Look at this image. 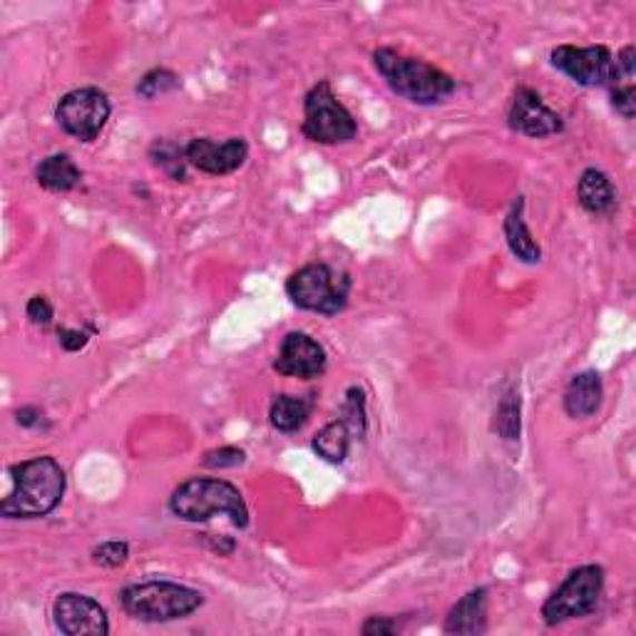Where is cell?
Segmentation results:
<instances>
[{
  "label": "cell",
  "instance_id": "6da1fadb",
  "mask_svg": "<svg viewBox=\"0 0 636 636\" xmlns=\"http://www.w3.org/2000/svg\"><path fill=\"white\" fill-rule=\"evenodd\" d=\"M10 492L0 502L6 520H40L58 508L65 495V470L50 456H38L10 466Z\"/></svg>",
  "mask_w": 636,
  "mask_h": 636
},
{
  "label": "cell",
  "instance_id": "7a4b0ae2",
  "mask_svg": "<svg viewBox=\"0 0 636 636\" xmlns=\"http://www.w3.org/2000/svg\"><path fill=\"white\" fill-rule=\"evenodd\" d=\"M373 65L398 97L413 105H443L458 90V82L446 70L423 58L403 56L393 48H379L373 52Z\"/></svg>",
  "mask_w": 636,
  "mask_h": 636
},
{
  "label": "cell",
  "instance_id": "3957f363",
  "mask_svg": "<svg viewBox=\"0 0 636 636\" xmlns=\"http://www.w3.org/2000/svg\"><path fill=\"white\" fill-rule=\"evenodd\" d=\"M169 510L185 522H207L214 515H226L234 527L249 525V508L232 482L219 478H192L172 492Z\"/></svg>",
  "mask_w": 636,
  "mask_h": 636
},
{
  "label": "cell",
  "instance_id": "277c9868",
  "mask_svg": "<svg viewBox=\"0 0 636 636\" xmlns=\"http://www.w3.org/2000/svg\"><path fill=\"white\" fill-rule=\"evenodd\" d=\"M120 605L129 617L139 622H175L197 611L204 605V595L177 581L149 579L125 587Z\"/></svg>",
  "mask_w": 636,
  "mask_h": 636
},
{
  "label": "cell",
  "instance_id": "5b68a950",
  "mask_svg": "<svg viewBox=\"0 0 636 636\" xmlns=\"http://www.w3.org/2000/svg\"><path fill=\"white\" fill-rule=\"evenodd\" d=\"M286 294L291 304L321 316H336L349 304L351 278L336 274L329 264H306L288 276Z\"/></svg>",
  "mask_w": 636,
  "mask_h": 636
},
{
  "label": "cell",
  "instance_id": "8992f818",
  "mask_svg": "<svg viewBox=\"0 0 636 636\" xmlns=\"http://www.w3.org/2000/svg\"><path fill=\"white\" fill-rule=\"evenodd\" d=\"M301 135L316 145H349L359 137V123L333 92L329 80L316 82L306 92Z\"/></svg>",
  "mask_w": 636,
  "mask_h": 636
},
{
  "label": "cell",
  "instance_id": "52a82bcc",
  "mask_svg": "<svg viewBox=\"0 0 636 636\" xmlns=\"http://www.w3.org/2000/svg\"><path fill=\"white\" fill-rule=\"evenodd\" d=\"M605 591V569L599 565H581L567 575L542 605L547 627H557L569 619H581L597 609Z\"/></svg>",
  "mask_w": 636,
  "mask_h": 636
},
{
  "label": "cell",
  "instance_id": "ba28073f",
  "mask_svg": "<svg viewBox=\"0 0 636 636\" xmlns=\"http://www.w3.org/2000/svg\"><path fill=\"white\" fill-rule=\"evenodd\" d=\"M110 97L100 88H78L60 97L56 120L70 137L80 143H95L110 120Z\"/></svg>",
  "mask_w": 636,
  "mask_h": 636
},
{
  "label": "cell",
  "instance_id": "9c48e42d",
  "mask_svg": "<svg viewBox=\"0 0 636 636\" xmlns=\"http://www.w3.org/2000/svg\"><path fill=\"white\" fill-rule=\"evenodd\" d=\"M549 62L581 88H611L619 80L617 60L607 46H557L549 52Z\"/></svg>",
  "mask_w": 636,
  "mask_h": 636
},
{
  "label": "cell",
  "instance_id": "30bf717a",
  "mask_svg": "<svg viewBox=\"0 0 636 636\" xmlns=\"http://www.w3.org/2000/svg\"><path fill=\"white\" fill-rule=\"evenodd\" d=\"M508 127L522 137L542 139L565 133V120L562 115L555 112L552 107L542 100L540 92L522 85V88H517L510 102Z\"/></svg>",
  "mask_w": 636,
  "mask_h": 636
},
{
  "label": "cell",
  "instance_id": "8fae6325",
  "mask_svg": "<svg viewBox=\"0 0 636 636\" xmlns=\"http://www.w3.org/2000/svg\"><path fill=\"white\" fill-rule=\"evenodd\" d=\"M52 619L65 636H105L110 634L107 611L88 595L78 591H62L52 601Z\"/></svg>",
  "mask_w": 636,
  "mask_h": 636
},
{
  "label": "cell",
  "instance_id": "7c38bea8",
  "mask_svg": "<svg viewBox=\"0 0 636 636\" xmlns=\"http://www.w3.org/2000/svg\"><path fill=\"white\" fill-rule=\"evenodd\" d=\"M326 369H329V355L316 339H311L309 333L301 331L286 333L274 361L276 373L288 375V379L314 381L321 379Z\"/></svg>",
  "mask_w": 636,
  "mask_h": 636
},
{
  "label": "cell",
  "instance_id": "4fadbf2b",
  "mask_svg": "<svg viewBox=\"0 0 636 636\" xmlns=\"http://www.w3.org/2000/svg\"><path fill=\"white\" fill-rule=\"evenodd\" d=\"M189 167L212 177H226L239 169L249 157V145L244 137H229L226 143H214L209 137H197L185 147Z\"/></svg>",
  "mask_w": 636,
  "mask_h": 636
},
{
  "label": "cell",
  "instance_id": "5bb4252c",
  "mask_svg": "<svg viewBox=\"0 0 636 636\" xmlns=\"http://www.w3.org/2000/svg\"><path fill=\"white\" fill-rule=\"evenodd\" d=\"M446 634L478 636L488 632V589L478 587L468 591L446 617Z\"/></svg>",
  "mask_w": 636,
  "mask_h": 636
},
{
  "label": "cell",
  "instance_id": "9a60e30c",
  "mask_svg": "<svg viewBox=\"0 0 636 636\" xmlns=\"http://www.w3.org/2000/svg\"><path fill=\"white\" fill-rule=\"evenodd\" d=\"M502 232H505V242H508L510 252L517 262L530 264V266L542 262L540 244H537L525 219V197H515L508 217H505L502 222Z\"/></svg>",
  "mask_w": 636,
  "mask_h": 636
},
{
  "label": "cell",
  "instance_id": "2e32d148",
  "mask_svg": "<svg viewBox=\"0 0 636 636\" xmlns=\"http://www.w3.org/2000/svg\"><path fill=\"white\" fill-rule=\"evenodd\" d=\"M605 398V385H601V375L597 371H581L573 381H569L565 391V413L575 420L591 418L601 405Z\"/></svg>",
  "mask_w": 636,
  "mask_h": 636
},
{
  "label": "cell",
  "instance_id": "e0dca14e",
  "mask_svg": "<svg viewBox=\"0 0 636 636\" xmlns=\"http://www.w3.org/2000/svg\"><path fill=\"white\" fill-rule=\"evenodd\" d=\"M577 199L581 209L591 217H609L617 209V189H614L609 175L595 167L581 172L577 182Z\"/></svg>",
  "mask_w": 636,
  "mask_h": 636
},
{
  "label": "cell",
  "instance_id": "ac0fdd59",
  "mask_svg": "<svg viewBox=\"0 0 636 636\" xmlns=\"http://www.w3.org/2000/svg\"><path fill=\"white\" fill-rule=\"evenodd\" d=\"M311 413H314L311 395H276L268 408V420L278 433H296L309 423Z\"/></svg>",
  "mask_w": 636,
  "mask_h": 636
},
{
  "label": "cell",
  "instance_id": "d6986e66",
  "mask_svg": "<svg viewBox=\"0 0 636 636\" xmlns=\"http://www.w3.org/2000/svg\"><path fill=\"white\" fill-rule=\"evenodd\" d=\"M82 172L75 165L70 155H50L38 165L36 169V182L48 192H72L80 185Z\"/></svg>",
  "mask_w": 636,
  "mask_h": 636
},
{
  "label": "cell",
  "instance_id": "ffe728a7",
  "mask_svg": "<svg viewBox=\"0 0 636 636\" xmlns=\"http://www.w3.org/2000/svg\"><path fill=\"white\" fill-rule=\"evenodd\" d=\"M351 430L343 420H333V423L323 425L319 433L311 440V448H314L316 456L326 462H333V466H341L343 460L349 458V448H351Z\"/></svg>",
  "mask_w": 636,
  "mask_h": 636
},
{
  "label": "cell",
  "instance_id": "44dd1931",
  "mask_svg": "<svg viewBox=\"0 0 636 636\" xmlns=\"http://www.w3.org/2000/svg\"><path fill=\"white\" fill-rule=\"evenodd\" d=\"M520 415H522V398L515 388H510V391L500 398L498 411H495V433H498L502 440H508V443L520 440L522 433Z\"/></svg>",
  "mask_w": 636,
  "mask_h": 636
},
{
  "label": "cell",
  "instance_id": "7402d4cb",
  "mask_svg": "<svg viewBox=\"0 0 636 636\" xmlns=\"http://www.w3.org/2000/svg\"><path fill=\"white\" fill-rule=\"evenodd\" d=\"M149 157L155 159V165L162 167L167 172L172 179H187V155H185V147H179L175 143H169V139H157V143L149 147Z\"/></svg>",
  "mask_w": 636,
  "mask_h": 636
},
{
  "label": "cell",
  "instance_id": "603a6c76",
  "mask_svg": "<svg viewBox=\"0 0 636 636\" xmlns=\"http://www.w3.org/2000/svg\"><path fill=\"white\" fill-rule=\"evenodd\" d=\"M179 85H182V80H179L177 72H172L167 68H153L149 72H145L143 78H139L135 92L139 97H145V100H155V97L179 90Z\"/></svg>",
  "mask_w": 636,
  "mask_h": 636
},
{
  "label": "cell",
  "instance_id": "cb8c5ba5",
  "mask_svg": "<svg viewBox=\"0 0 636 636\" xmlns=\"http://www.w3.org/2000/svg\"><path fill=\"white\" fill-rule=\"evenodd\" d=\"M343 423L349 425L351 436H365L369 428V415H365V391L359 385H351L346 391V403H343Z\"/></svg>",
  "mask_w": 636,
  "mask_h": 636
},
{
  "label": "cell",
  "instance_id": "d4e9b609",
  "mask_svg": "<svg viewBox=\"0 0 636 636\" xmlns=\"http://www.w3.org/2000/svg\"><path fill=\"white\" fill-rule=\"evenodd\" d=\"M127 557H129V545L125 540H107L92 549L95 565L107 567V569L123 567L127 562Z\"/></svg>",
  "mask_w": 636,
  "mask_h": 636
},
{
  "label": "cell",
  "instance_id": "484cf974",
  "mask_svg": "<svg viewBox=\"0 0 636 636\" xmlns=\"http://www.w3.org/2000/svg\"><path fill=\"white\" fill-rule=\"evenodd\" d=\"M244 460H246V452L242 448L224 446L217 450H209L202 462H204V468L224 470V468H239V466H244Z\"/></svg>",
  "mask_w": 636,
  "mask_h": 636
},
{
  "label": "cell",
  "instance_id": "4316f807",
  "mask_svg": "<svg viewBox=\"0 0 636 636\" xmlns=\"http://www.w3.org/2000/svg\"><path fill=\"white\" fill-rule=\"evenodd\" d=\"M611 107L617 110L624 120H634L636 112V90L634 82H614L611 85Z\"/></svg>",
  "mask_w": 636,
  "mask_h": 636
},
{
  "label": "cell",
  "instance_id": "83f0119b",
  "mask_svg": "<svg viewBox=\"0 0 636 636\" xmlns=\"http://www.w3.org/2000/svg\"><path fill=\"white\" fill-rule=\"evenodd\" d=\"M26 316L28 321L32 323V326H50L52 323V316H56V309H52L50 301L46 296H32L28 301V306H26Z\"/></svg>",
  "mask_w": 636,
  "mask_h": 636
},
{
  "label": "cell",
  "instance_id": "f1b7e54d",
  "mask_svg": "<svg viewBox=\"0 0 636 636\" xmlns=\"http://www.w3.org/2000/svg\"><path fill=\"white\" fill-rule=\"evenodd\" d=\"M398 632H401V622L395 617H369L361 627L365 636H393Z\"/></svg>",
  "mask_w": 636,
  "mask_h": 636
},
{
  "label": "cell",
  "instance_id": "f546056e",
  "mask_svg": "<svg viewBox=\"0 0 636 636\" xmlns=\"http://www.w3.org/2000/svg\"><path fill=\"white\" fill-rule=\"evenodd\" d=\"M58 341L65 351L75 353V351H82L85 346H88L90 336L85 331H78V329H58Z\"/></svg>",
  "mask_w": 636,
  "mask_h": 636
},
{
  "label": "cell",
  "instance_id": "4dcf8cb0",
  "mask_svg": "<svg viewBox=\"0 0 636 636\" xmlns=\"http://www.w3.org/2000/svg\"><path fill=\"white\" fill-rule=\"evenodd\" d=\"M16 420H18V425H23V428H40L42 420H46V413H42L36 405H26L16 413Z\"/></svg>",
  "mask_w": 636,
  "mask_h": 636
}]
</instances>
